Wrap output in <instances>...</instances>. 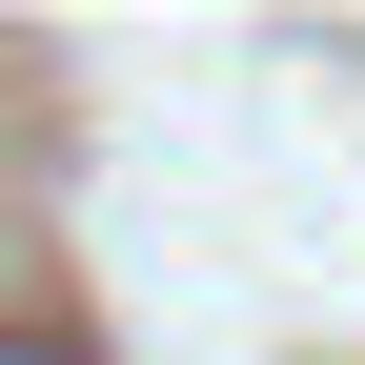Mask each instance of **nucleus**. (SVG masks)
<instances>
[{
	"mask_svg": "<svg viewBox=\"0 0 365 365\" xmlns=\"http://www.w3.org/2000/svg\"><path fill=\"white\" fill-rule=\"evenodd\" d=\"M0 365H81V345H61V325H0Z\"/></svg>",
	"mask_w": 365,
	"mask_h": 365,
	"instance_id": "obj_1",
	"label": "nucleus"
}]
</instances>
